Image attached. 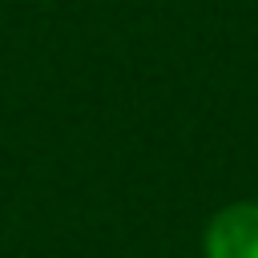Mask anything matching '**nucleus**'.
<instances>
[{"label":"nucleus","instance_id":"f257e3e1","mask_svg":"<svg viewBox=\"0 0 258 258\" xmlns=\"http://www.w3.org/2000/svg\"><path fill=\"white\" fill-rule=\"evenodd\" d=\"M202 258H258V198L226 202L206 218Z\"/></svg>","mask_w":258,"mask_h":258}]
</instances>
